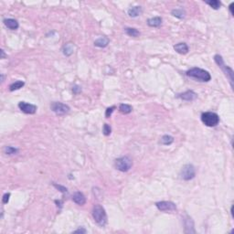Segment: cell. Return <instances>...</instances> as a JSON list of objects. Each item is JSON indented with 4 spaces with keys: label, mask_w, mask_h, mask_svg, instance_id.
<instances>
[{
    "label": "cell",
    "mask_w": 234,
    "mask_h": 234,
    "mask_svg": "<svg viewBox=\"0 0 234 234\" xmlns=\"http://www.w3.org/2000/svg\"><path fill=\"white\" fill-rule=\"evenodd\" d=\"M195 176H196V169L193 165L188 164L182 167L181 172H180V176L183 180H186V181L191 180L195 177Z\"/></svg>",
    "instance_id": "6"
},
{
    "label": "cell",
    "mask_w": 234,
    "mask_h": 234,
    "mask_svg": "<svg viewBox=\"0 0 234 234\" xmlns=\"http://www.w3.org/2000/svg\"><path fill=\"white\" fill-rule=\"evenodd\" d=\"M156 208L161 211H175L176 206L172 201H159L155 203Z\"/></svg>",
    "instance_id": "8"
},
{
    "label": "cell",
    "mask_w": 234,
    "mask_h": 234,
    "mask_svg": "<svg viewBox=\"0 0 234 234\" xmlns=\"http://www.w3.org/2000/svg\"><path fill=\"white\" fill-rule=\"evenodd\" d=\"M50 109L58 115H67L69 112H70V107L65 104V103H59V102H54L51 103L50 105Z\"/></svg>",
    "instance_id": "7"
},
{
    "label": "cell",
    "mask_w": 234,
    "mask_h": 234,
    "mask_svg": "<svg viewBox=\"0 0 234 234\" xmlns=\"http://www.w3.org/2000/svg\"><path fill=\"white\" fill-rule=\"evenodd\" d=\"M143 12V9L141 6H133L128 10V15L131 18H136L140 16Z\"/></svg>",
    "instance_id": "16"
},
{
    "label": "cell",
    "mask_w": 234,
    "mask_h": 234,
    "mask_svg": "<svg viewBox=\"0 0 234 234\" xmlns=\"http://www.w3.org/2000/svg\"><path fill=\"white\" fill-rule=\"evenodd\" d=\"M177 97L180 98V99H182V100H184V101L191 102V101H194V100L197 99L198 94L195 91H185L183 93L178 94Z\"/></svg>",
    "instance_id": "10"
},
{
    "label": "cell",
    "mask_w": 234,
    "mask_h": 234,
    "mask_svg": "<svg viewBox=\"0 0 234 234\" xmlns=\"http://www.w3.org/2000/svg\"><path fill=\"white\" fill-rule=\"evenodd\" d=\"M173 142H174V137L168 135H166L161 138V143L164 146H170L171 144H173Z\"/></svg>",
    "instance_id": "21"
},
{
    "label": "cell",
    "mask_w": 234,
    "mask_h": 234,
    "mask_svg": "<svg viewBox=\"0 0 234 234\" xmlns=\"http://www.w3.org/2000/svg\"><path fill=\"white\" fill-rule=\"evenodd\" d=\"M174 50L177 53L179 54H187L188 52V46L184 43V42H180V43H177L174 46Z\"/></svg>",
    "instance_id": "12"
},
{
    "label": "cell",
    "mask_w": 234,
    "mask_h": 234,
    "mask_svg": "<svg viewBox=\"0 0 234 234\" xmlns=\"http://www.w3.org/2000/svg\"><path fill=\"white\" fill-rule=\"evenodd\" d=\"M214 59H215V62L219 65V67L223 71V72L225 73V75L229 79V81L231 83V86L233 87V71H232V69L230 68L229 66H227L224 63V60H223V58L220 55H219V54L215 55Z\"/></svg>",
    "instance_id": "3"
},
{
    "label": "cell",
    "mask_w": 234,
    "mask_h": 234,
    "mask_svg": "<svg viewBox=\"0 0 234 234\" xmlns=\"http://www.w3.org/2000/svg\"><path fill=\"white\" fill-rule=\"evenodd\" d=\"M9 198H10V193H6V194H4L3 199H2L3 204H6V203L9 201Z\"/></svg>",
    "instance_id": "28"
},
{
    "label": "cell",
    "mask_w": 234,
    "mask_h": 234,
    "mask_svg": "<svg viewBox=\"0 0 234 234\" xmlns=\"http://www.w3.org/2000/svg\"><path fill=\"white\" fill-rule=\"evenodd\" d=\"M115 166L121 172H127L133 166V161L129 156H122L115 160Z\"/></svg>",
    "instance_id": "5"
},
{
    "label": "cell",
    "mask_w": 234,
    "mask_h": 234,
    "mask_svg": "<svg viewBox=\"0 0 234 234\" xmlns=\"http://www.w3.org/2000/svg\"><path fill=\"white\" fill-rule=\"evenodd\" d=\"M92 217L94 221L100 226L103 227L107 223V215L105 209L101 205H95L92 209Z\"/></svg>",
    "instance_id": "2"
},
{
    "label": "cell",
    "mask_w": 234,
    "mask_h": 234,
    "mask_svg": "<svg viewBox=\"0 0 234 234\" xmlns=\"http://www.w3.org/2000/svg\"><path fill=\"white\" fill-rule=\"evenodd\" d=\"M187 76L193 78L195 80H198L200 82H203V83H208L211 80V76L209 74L208 71H205L203 69L200 68H192L190 70H188L186 72Z\"/></svg>",
    "instance_id": "1"
},
{
    "label": "cell",
    "mask_w": 234,
    "mask_h": 234,
    "mask_svg": "<svg viewBox=\"0 0 234 234\" xmlns=\"http://www.w3.org/2000/svg\"><path fill=\"white\" fill-rule=\"evenodd\" d=\"M119 110H120V112H121L122 114H123V115H128V114H130V113L132 112L133 108H132V106L129 105V104L122 103V104H120V106H119Z\"/></svg>",
    "instance_id": "18"
},
{
    "label": "cell",
    "mask_w": 234,
    "mask_h": 234,
    "mask_svg": "<svg viewBox=\"0 0 234 234\" xmlns=\"http://www.w3.org/2000/svg\"><path fill=\"white\" fill-rule=\"evenodd\" d=\"M171 14H172L174 17L177 18H180V19L184 18L185 16H186V12H185V10H184L183 8H176V9H174V10H172Z\"/></svg>",
    "instance_id": "19"
},
{
    "label": "cell",
    "mask_w": 234,
    "mask_h": 234,
    "mask_svg": "<svg viewBox=\"0 0 234 234\" xmlns=\"http://www.w3.org/2000/svg\"><path fill=\"white\" fill-rule=\"evenodd\" d=\"M4 79H5V76H4V74H1V82H2V83L4 82Z\"/></svg>",
    "instance_id": "34"
},
{
    "label": "cell",
    "mask_w": 234,
    "mask_h": 234,
    "mask_svg": "<svg viewBox=\"0 0 234 234\" xmlns=\"http://www.w3.org/2000/svg\"><path fill=\"white\" fill-rule=\"evenodd\" d=\"M73 233H86V230L84 229V228H80V229H78V230H76V231H74L73 232Z\"/></svg>",
    "instance_id": "30"
},
{
    "label": "cell",
    "mask_w": 234,
    "mask_h": 234,
    "mask_svg": "<svg viewBox=\"0 0 234 234\" xmlns=\"http://www.w3.org/2000/svg\"><path fill=\"white\" fill-rule=\"evenodd\" d=\"M1 53H2V58H5V52H4L3 50H1Z\"/></svg>",
    "instance_id": "33"
},
{
    "label": "cell",
    "mask_w": 234,
    "mask_h": 234,
    "mask_svg": "<svg viewBox=\"0 0 234 234\" xmlns=\"http://www.w3.org/2000/svg\"><path fill=\"white\" fill-rule=\"evenodd\" d=\"M205 2H206V4H208V6H210L215 10L220 9V6H221V3L219 0H209V1H205Z\"/></svg>",
    "instance_id": "23"
},
{
    "label": "cell",
    "mask_w": 234,
    "mask_h": 234,
    "mask_svg": "<svg viewBox=\"0 0 234 234\" xmlns=\"http://www.w3.org/2000/svg\"><path fill=\"white\" fill-rule=\"evenodd\" d=\"M5 153L8 155H16L18 153V149L16 148V147H13V146H6L5 149H4Z\"/></svg>",
    "instance_id": "24"
},
{
    "label": "cell",
    "mask_w": 234,
    "mask_h": 234,
    "mask_svg": "<svg viewBox=\"0 0 234 234\" xmlns=\"http://www.w3.org/2000/svg\"><path fill=\"white\" fill-rule=\"evenodd\" d=\"M63 54L66 56H71L74 52V45L72 43H67L63 46L62 49Z\"/></svg>",
    "instance_id": "17"
},
{
    "label": "cell",
    "mask_w": 234,
    "mask_h": 234,
    "mask_svg": "<svg viewBox=\"0 0 234 234\" xmlns=\"http://www.w3.org/2000/svg\"><path fill=\"white\" fill-rule=\"evenodd\" d=\"M233 6H234V3H232L231 5H230V11H231V14L233 16L234 13H233Z\"/></svg>",
    "instance_id": "31"
},
{
    "label": "cell",
    "mask_w": 234,
    "mask_h": 234,
    "mask_svg": "<svg viewBox=\"0 0 234 234\" xmlns=\"http://www.w3.org/2000/svg\"><path fill=\"white\" fill-rule=\"evenodd\" d=\"M4 24L6 25V27L7 29H11V30L18 29L19 27L18 22L14 18H6V19H4Z\"/></svg>",
    "instance_id": "13"
},
{
    "label": "cell",
    "mask_w": 234,
    "mask_h": 234,
    "mask_svg": "<svg viewBox=\"0 0 234 234\" xmlns=\"http://www.w3.org/2000/svg\"><path fill=\"white\" fill-rule=\"evenodd\" d=\"M110 40L108 38L106 37H102V38H97L95 41H94V46L96 47H99V48H105L108 46Z\"/></svg>",
    "instance_id": "15"
},
{
    "label": "cell",
    "mask_w": 234,
    "mask_h": 234,
    "mask_svg": "<svg viewBox=\"0 0 234 234\" xmlns=\"http://www.w3.org/2000/svg\"><path fill=\"white\" fill-rule=\"evenodd\" d=\"M201 121L206 126L208 127H214L219 124L220 123V117L216 113L212 112H206L201 115Z\"/></svg>",
    "instance_id": "4"
},
{
    "label": "cell",
    "mask_w": 234,
    "mask_h": 234,
    "mask_svg": "<svg viewBox=\"0 0 234 234\" xmlns=\"http://www.w3.org/2000/svg\"><path fill=\"white\" fill-rule=\"evenodd\" d=\"M72 200L76 204L80 205V206H83V205L86 203V198H85V196L82 192H80V191H77V192H75L73 194Z\"/></svg>",
    "instance_id": "11"
},
{
    "label": "cell",
    "mask_w": 234,
    "mask_h": 234,
    "mask_svg": "<svg viewBox=\"0 0 234 234\" xmlns=\"http://www.w3.org/2000/svg\"><path fill=\"white\" fill-rule=\"evenodd\" d=\"M111 132H112L111 126H110L108 123H104V124H103V135H106V136H108V135H111Z\"/></svg>",
    "instance_id": "25"
},
{
    "label": "cell",
    "mask_w": 234,
    "mask_h": 234,
    "mask_svg": "<svg viewBox=\"0 0 234 234\" xmlns=\"http://www.w3.org/2000/svg\"><path fill=\"white\" fill-rule=\"evenodd\" d=\"M124 31H125V33L128 36L133 37V38H137L140 35V32L136 29H135V28H126V29H124Z\"/></svg>",
    "instance_id": "22"
},
{
    "label": "cell",
    "mask_w": 234,
    "mask_h": 234,
    "mask_svg": "<svg viewBox=\"0 0 234 234\" xmlns=\"http://www.w3.org/2000/svg\"><path fill=\"white\" fill-rule=\"evenodd\" d=\"M162 24V18L160 17H155L152 18H149L147 20V25L152 28H157L160 27Z\"/></svg>",
    "instance_id": "14"
},
{
    "label": "cell",
    "mask_w": 234,
    "mask_h": 234,
    "mask_svg": "<svg viewBox=\"0 0 234 234\" xmlns=\"http://www.w3.org/2000/svg\"><path fill=\"white\" fill-rule=\"evenodd\" d=\"M81 91H82V89H81L80 86H78V85H75L74 87L72 88V91H73V93H75V94L79 93Z\"/></svg>",
    "instance_id": "29"
},
{
    "label": "cell",
    "mask_w": 234,
    "mask_h": 234,
    "mask_svg": "<svg viewBox=\"0 0 234 234\" xmlns=\"http://www.w3.org/2000/svg\"><path fill=\"white\" fill-rule=\"evenodd\" d=\"M115 108H116L115 106H112V107L107 108V109H106V112H105V117H106V118H110L111 115H112V114L114 113V111H115Z\"/></svg>",
    "instance_id": "27"
},
{
    "label": "cell",
    "mask_w": 234,
    "mask_h": 234,
    "mask_svg": "<svg viewBox=\"0 0 234 234\" xmlns=\"http://www.w3.org/2000/svg\"><path fill=\"white\" fill-rule=\"evenodd\" d=\"M55 203H57V204H59V208H61L62 207V201L61 200H55Z\"/></svg>",
    "instance_id": "32"
},
{
    "label": "cell",
    "mask_w": 234,
    "mask_h": 234,
    "mask_svg": "<svg viewBox=\"0 0 234 234\" xmlns=\"http://www.w3.org/2000/svg\"><path fill=\"white\" fill-rule=\"evenodd\" d=\"M18 108L27 115H34L37 112V106L31 103H28L25 102H20L18 103Z\"/></svg>",
    "instance_id": "9"
},
{
    "label": "cell",
    "mask_w": 234,
    "mask_h": 234,
    "mask_svg": "<svg viewBox=\"0 0 234 234\" xmlns=\"http://www.w3.org/2000/svg\"><path fill=\"white\" fill-rule=\"evenodd\" d=\"M53 186L58 189L61 193H63V194H65V193H68V189L65 188V187H63V186H60V185H58V184H55V183H53Z\"/></svg>",
    "instance_id": "26"
},
{
    "label": "cell",
    "mask_w": 234,
    "mask_h": 234,
    "mask_svg": "<svg viewBox=\"0 0 234 234\" xmlns=\"http://www.w3.org/2000/svg\"><path fill=\"white\" fill-rule=\"evenodd\" d=\"M24 85H25V83H24V82H22V81H17V82L13 83L12 84H10L9 90H10V91H17V90L21 89Z\"/></svg>",
    "instance_id": "20"
}]
</instances>
